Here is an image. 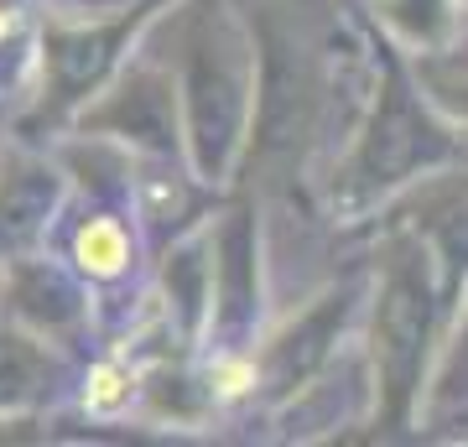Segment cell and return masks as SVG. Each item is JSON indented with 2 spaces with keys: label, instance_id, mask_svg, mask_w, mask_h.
Wrapping results in <instances>:
<instances>
[{
  "label": "cell",
  "instance_id": "11",
  "mask_svg": "<svg viewBox=\"0 0 468 447\" xmlns=\"http://www.w3.org/2000/svg\"><path fill=\"white\" fill-rule=\"evenodd\" d=\"M208 385H214V396L234 400L245 396V390H255V359H245V354H229V359H218L214 375H208Z\"/></svg>",
  "mask_w": 468,
  "mask_h": 447
},
{
  "label": "cell",
  "instance_id": "3",
  "mask_svg": "<svg viewBox=\"0 0 468 447\" xmlns=\"http://www.w3.org/2000/svg\"><path fill=\"white\" fill-rule=\"evenodd\" d=\"M94 125H100V131L131 135L141 146L167 151L172 146V94L156 79H131L115 100L94 115Z\"/></svg>",
  "mask_w": 468,
  "mask_h": 447
},
{
  "label": "cell",
  "instance_id": "6",
  "mask_svg": "<svg viewBox=\"0 0 468 447\" xmlns=\"http://www.w3.org/2000/svg\"><path fill=\"white\" fill-rule=\"evenodd\" d=\"M11 307L37 328H68L79 317V292L48 265H21L11 276Z\"/></svg>",
  "mask_w": 468,
  "mask_h": 447
},
{
  "label": "cell",
  "instance_id": "1",
  "mask_svg": "<svg viewBox=\"0 0 468 447\" xmlns=\"http://www.w3.org/2000/svg\"><path fill=\"white\" fill-rule=\"evenodd\" d=\"M187 110H193V141H198V166L218 172L234 131H239V79L224 63V52L198 48L193 73H187Z\"/></svg>",
  "mask_w": 468,
  "mask_h": 447
},
{
  "label": "cell",
  "instance_id": "7",
  "mask_svg": "<svg viewBox=\"0 0 468 447\" xmlns=\"http://www.w3.org/2000/svg\"><path fill=\"white\" fill-rule=\"evenodd\" d=\"M421 292L417 282H396L390 286V297H385L380 307V354H385V365L396 369V375H411V365H417V344H421Z\"/></svg>",
  "mask_w": 468,
  "mask_h": 447
},
{
  "label": "cell",
  "instance_id": "2",
  "mask_svg": "<svg viewBox=\"0 0 468 447\" xmlns=\"http://www.w3.org/2000/svg\"><path fill=\"white\" fill-rule=\"evenodd\" d=\"M432 141H437V131L421 120L417 104L406 100V89H390L380 104V120H375V135H369V146H365V172L390 183V177L411 172L427 156Z\"/></svg>",
  "mask_w": 468,
  "mask_h": 447
},
{
  "label": "cell",
  "instance_id": "5",
  "mask_svg": "<svg viewBox=\"0 0 468 447\" xmlns=\"http://www.w3.org/2000/svg\"><path fill=\"white\" fill-rule=\"evenodd\" d=\"M125 32H131V21L58 37L52 42V83H58V100H73V94H84L89 83H100V73L110 68V58L125 42Z\"/></svg>",
  "mask_w": 468,
  "mask_h": 447
},
{
  "label": "cell",
  "instance_id": "4",
  "mask_svg": "<svg viewBox=\"0 0 468 447\" xmlns=\"http://www.w3.org/2000/svg\"><path fill=\"white\" fill-rule=\"evenodd\" d=\"M68 255H73V265L84 271L89 282H120L135 265V234H131V224H125V214L100 208V214H89L84 224L73 229Z\"/></svg>",
  "mask_w": 468,
  "mask_h": 447
},
{
  "label": "cell",
  "instance_id": "12",
  "mask_svg": "<svg viewBox=\"0 0 468 447\" xmlns=\"http://www.w3.org/2000/svg\"><path fill=\"white\" fill-rule=\"evenodd\" d=\"M21 27H27L21 5H16V0H0V52H5V48H16Z\"/></svg>",
  "mask_w": 468,
  "mask_h": 447
},
{
  "label": "cell",
  "instance_id": "10",
  "mask_svg": "<svg viewBox=\"0 0 468 447\" xmlns=\"http://www.w3.org/2000/svg\"><path fill=\"white\" fill-rule=\"evenodd\" d=\"M135 400V375L120 365H94L84 380V411L94 416H120Z\"/></svg>",
  "mask_w": 468,
  "mask_h": 447
},
{
  "label": "cell",
  "instance_id": "8",
  "mask_svg": "<svg viewBox=\"0 0 468 447\" xmlns=\"http://www.w3.org/2000/svg\"><path fill=\"white\" fill-rule=\"evenodd\" d=\"M52 208V172H16L0 198V245H16L48 218Z\"/></svg>",
  "mask_w": 468,
  "mask_h": 447
},
{
  "label": "cell",
  "instance_id": "9",
  "mask_svg": "<svg viewBox=\"0 0 468 447\" xmlns=\"http://www.w3.org/2000/svg\"><path fill=\"white\" fill-rule=\"evenodd\" d=\"M52 380V365L48 354L16 333H0V400L5 406H21V400H32L42 385Z\"/></svg>",
  "mask_w": 468,
  "mask_h": 447
}]
</instances>
